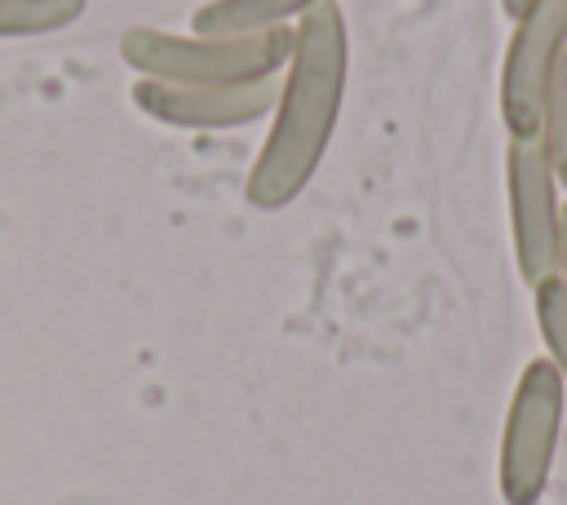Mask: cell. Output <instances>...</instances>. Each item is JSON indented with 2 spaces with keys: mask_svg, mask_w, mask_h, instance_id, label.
Returning <instances> with one entry per match:
<instances>
[{
  "mask_svg": "<svg viewBox=\"0 0 567 505\" xmlns=\"http://www.w3.org/2000/svg\"><path fill=\"white\" fill-rule=\"evenodd\" d=\"M346 84H350L346 13L337 0H323L292 27V49L279 71L270 124L244 177V199L257 213H279L306 195L337 137Z\"/></svg>",
  "mask_w": 567,
  "mask_h": 505,
  "instance_id": "obj_1",
  "label": "cell"
},
{
  "mask_svg": "<svg viewBox=\"0 0 567 505\" xmlns=\"http://www.w3.org/2000/svg\"><path fill=\"white\" fill-rule=\"evenodd\" d=\"M292 27L257 35H199L164 27H128L120 58L137 80L155 84H257L275 80L288 62Z\"/></svg>",
  "mask_w": 567,
  "mask_h": 505,
  "instance_id": "obj_2",
  "label": "cell"
},
{
  "mask_svg": "<svg viewBox=\"0 0 567 505\" xmlns=\"http://www.w3.org/2000/svg\"><path fill=\"white\" fill-rule=\"evenodd\" d=\"M563 412H567V385L558 368L545 354L527 359L514 381L496 447V487L505 505H540L558 456Z\"/></svg>",
  "mask_w": 567,
  "mask_h": 505,
  "instance_id": "obj_3",
  "label": "cell"
},
{
  "mask_svg": "<svg viewBox=\"0 0 567 505\" xmlns=\"http://www.w3.org/2000/svg\"><path fill=\"white\" fill-rule=\"evenodd\" d=\"M505 204H509L514 270L527 288H536L558 275V239H563V182L540 137L505 146Z\"/></svg>",
  "mask_w": 567,
  "mask_h": 505,
  "instance_id": "obj_4",
  "label": "cell"
},
{
  "mask_svg": "<svg viewBox=\"0 0 567 505\" xmlns=\"http://www.w3.org/2000/svg\"><path fill=\"white\" fill-rule=\"evenodd\" d=\"M509 27L514 31L501 58L496 106L509 142H527V137H540L545 93L567 53V0H536Z\"/></svg>",
  "mask_w": 567,
  "mask_h": 505,
  "instance_id": "obj_5",
  "label": "cell"
},
{
  "mask_svg": "<svg viewBox=\"0 0 567 505\" xmlns=\"http://www.w3.org/2000/svg\"><path fill=\"white\" fill-rule=\"evenodd\" d=\"M275 89H279V75L257 80V84H155V80H133L128 97L155 124L190 128V133H230V128H248L257 120H270Z\"/></svg>",
  "mask_w": 567,
  "mask_h": 505,
  "instance_id": "obj_6",
  "label": "cell"
},
{
  "mask_svg": "<svg viewBox=\"0 0 567 505\" xmlns=\"http://www.w3.org/2000/svg\"><path fill=\"white\" fill-rule=\"evenodd\" d=\"M323 0H204L190 13V31L199 35H257L297 27Z\"/></svg>",
  "mask_w": 567,
  "mask_h": 505,
  "instance_id": "obj_7",
  "label": "cell"
},
{
  "mask_svg": "<svg viewBox=\"0 0 567 505\" xmlns=\"http://www.w3.org/2000/svg\"><path fill=\"white\" fill-rule=\"evenodd\" d=\"M89 0H0V40H31L66 31L84 18Z\"/></svg>",
  "mask_w": 567,
  "mask_h": 505,
  "instance_id": "obj_8",
  "label": "cell"
},
{
  "mask_svg": "<svg viewBox=\"0 0 567 505\" xmlns=\"http://www.w3.org/2000/svg\"><path fill=\"white\" fill-rule=\"evenodd\" d=\"M532 306H536V328H540V341H545V359L558 368V377L567 385V284L558 275L536 284Z\"/></svg>",
  "mask_w": 567,
  "mask_h": 505,
  "instance_id": "obj_9",
  "label": "cell"
},
{
  "mask_svg": "<svg viewBox=\"0 0 567 505\" xmlns=\"http://www.w3.org/2000/svg\"><path fill=\"white\" fill-rule=\"evenodd\" d=\"M540 146L567 190V53L549 80V93H545V115H540Z\"/></svg>",
  "mask_w": 567,
  "mask_h": 505,
  "instance_id": "obj_10",
  "label": "cell"
},
{
  "mask_svg": "<svg viewBox=\"0 0 567 505\" xmlns=\"http://www.w3.org/2000/svg\"><path fill=\"white\" fill-rule=\"evenodd\" d=\"M558 279L567 284V204H563V239H558Z\"/></svg>",
  "mask_w": 567,
  "mask_h": 505,
  "instance_id": "obj_11",
  "label": "cell"
},
{
  "mask_svg": "<svg viewBox=\"0 0 567 505\" xmlns=\"http://www.w3.org/2000/svg\"><path fill=\"white\" fill-rule=\"evenodd\" d=\"M532 4H536V0H501V9H505V18H509V22H514L518 13H527Z\"/></svg>",
  "mask_w": 567,
  "mask_h": 505,
  "instance_id": "obj_12",
  "label": "cell"
}]
</instances>
